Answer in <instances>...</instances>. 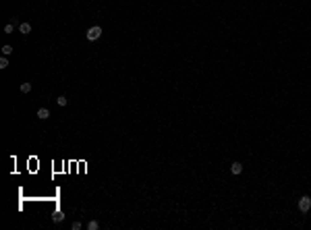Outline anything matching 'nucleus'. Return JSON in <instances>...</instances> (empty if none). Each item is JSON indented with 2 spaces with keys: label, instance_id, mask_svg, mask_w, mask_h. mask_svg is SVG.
I'll use <instances>...</instances> for the list:
<instances>
[{
  "label": "nucleus",
  "instance_id": "obj_12",
  "mask_svg": "<svg viewBox=\"0 0 311 230\" xmlns=\"http://www.w3.org/2000/svg\"><path fill=\"white\" fill-rule=\"evenodd\" d=\"M71 228H73V230H79V228H81V222H79V220H75V222L71 224Z\"/></svg>",
  "mask_w": 311,
  "mask_h": 230
},
{
  "label": "nucleus",
  "instance_id": "obj_6",
  "mask_svg": "<svg viewBox=\"0 0 311 230\" xmlns=\"http://www.w3.org/2000/svg\"><path fill=\"white\" fill-rule=\"evenodd\" d=\"M0 50H2V56H11L13 54V46H8V44H4Z\"/></svg>",
  "mask_w": 311,
  "mask_h": 230
},
{
  "label": "nucleus",
  "instance_id": "obj_13",
  "mask_svg": "<svg viewBox=\"0 0 311 230\" xmlns=\"http://www.w3.org/2000/svg\"><path fill=\"white\" fill-rule=\"evenodd\" d=\"M4 33H13V25H11V23H8L6 27H4Z\"/></svg>",
  "mask_w": 311,
  "mask_h": 230
},
{
  "label": "nucleus",
  "instance_id": "obj_2",
  "mask_svg": "<svg viewBox=\"0 0 311 230\" xmlns=\"http://www.w3.org/2000/svg\"><path fill=\"white\" fill-rule=\"evenodd\" d=\"M299 209H301L303 214H307V211L311 209V197L309 195H303L301 199H299Z\"/></svg>",
  "mask_w": 311,
  "mask_h": 230
},
{
  "label": "nucleus",
  "instance_id": "obj_10",
  "mask_svg": "<svg viewBox=\"0 0 311 230\" xmlns=\"http://www.w3.org/2000/svg\"><path fill=\"white\" fill-rule=\"evenodd\" d=\"M19 89H21V93H29L31 91V83H21Z\"/></svg>",
  "mask_w": 311,
  "mask_h": 230
},
{
  "label": "nucleus",
  "instance_id": "obj_1",
  "mask_svg": "<svg viewBox=\"0 0 311 230\" xmlns=\"http://www.w3.org/2000/svg\"><path fill=\"white\" fill-rule=\"evenodd\" d=\"M85 37L89 40V42H96V40H100L102 37V27L100 25H93V27L87 29V33H85Z\"/></svg>",
  "mask_w": 311,
  "mask_h": 230
},
{
  "label": "nucleus",
  "instance_id": "obj_9",
  "mask_svg": "<svg viewBox=\"0 0 311 230\" xmlns=\"http://www.w3.org/2000/svg\"><path fill=\"white\" fill-rule=\"evenodd\" d=\"M62 220H64V214H62V211H56L54 216H52V222H56V224L62 222Z\"/></svg>",
  "mask_w": 311,
  "mask_h": 230
},
{
  "label": "nucleus",
  "instance_id": "obj_8",
  "mask_svg": "<svg viewBox=\"0 0 311 230\" xmlns=\"http://www.w3.org/2000/svg\"><path fill=\"white\" fill-rule=\"evenodd\" d=\"M56 104H58V106H60V108H64V106H67V104H69V100H67V98H64V96H58V98H56Z\"/></svg>",
  "mask_w": 311,
  "mask_h": 230
},
{
  "label": "nucleus",
  "instance_id": "obj_11",
  "mask_svg": "<svg viewBox=\"0 0 311 230\" xmlns=\"http://www.w3.org/2000/svg\"><path fill=\"white\" fill-rule=\"evenodd\" d=\"M6 66H8V56H2V58H0V69L4 70Z\"/></svg>",
  "mask_w": 311,
  "mask_h": 230
},
{
  "label": "nucleus",
  "instance_id": "obj_5",
  "mask_svg": "<svg viewBox=\"0 0 311 230\" xmlns=\"http://www.w3.org/2000/svg\"><path fill=\"white\" fill-rule=\"evenodd\" d=\"M19 31H21L23 35H29V33H31V25H29V23H21V25H19Z\"/></svg>",
  "mask_w": 311,
  "mask_h": 230
},
{
  "label": "nucleus",
  "instance_id": "obj_3",
  "mask_svg": "<svg viewBox=\"0 0 311 230\" xmlns=\"http://www.w3.org/2000/svg\"><path fill=\"white\" fill-rule=\"evenodd\" d=\"M230 172H232V174H241L243 172V164L241 162H232V164H230Z\"/></svg>",
  "mask_w": 311,
  "mask_h": 230
},
{
  "label": "nucleus",
  "instance_id": "obj_7",
  "mask_svg": "<svg viewBox=\"0 0 311 230\" xmlns=\"http://www.w3.org/2000/svg\"><path fill=\"white\" fill-rule=\"evenodd\" d=\"M97 228H100V222H97V220H89V222H87V230H97Z\"/></svg>",
  "mask_w": 311,
  "mask_h": 230
},
{
  "label": "nucleus",
  "instance_id": "obj_4",
  "mask_svg": "<svg viewBox=\"0 0 311 230\" xmlns=\"http://www.w3.org/2000/svg\"><path fill=\"white\" fill-rule=\"evenodd\" d=\"M37 118L40 120H48L50 118V110L48 108H40V110H37Z\"/></svg>",
  "mask_w": 311,
  "mask_h": 230
}]
</instances>
